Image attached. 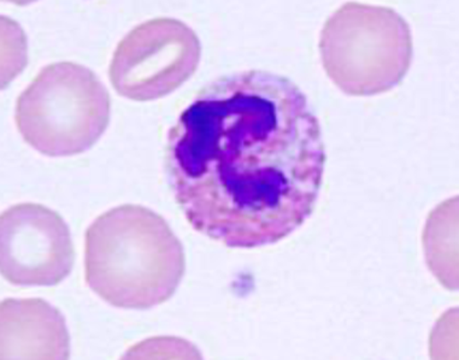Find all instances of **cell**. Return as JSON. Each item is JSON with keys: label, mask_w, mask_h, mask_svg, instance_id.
Wrapping results in <instances>:
<instances>
[{"label": "cell", "mask_w": 459, "mask_h": 360, "mask_svg": "<svg viewBox=\"0 0 459 360\" xmlns=\"http://www.w3.org/2000/svg\"><path fill=\"white\" fill-rule=\"evenodd\" d=\"M201 57V40L188 24L157 17L122 38L112 55L108 79L121 97L157 100L191 79Z\"/></svg>", "instance_id": "cell-5"}, {"label": "cell", "mask_w": 459, "mask_h": 360, "mask_svg": "<svg viewBox=\"0 0 459 360\" xmlns=\"http://www.w3.org/2000/svg\"><path fill=\"white\" fill-rule=\"evenodd\" d=\"M318 50L325 74L339 90L375 96L394 89L408 74L412 33L394 9L348 2L325 21Z\"/></svg>", "instance_id": "cell-3"}, {"label": "cell", "mask_w": 459, "mask_h": 360, "mask_svg": "<svg viewBox=\"0 0 459 360\" xmlns=\"http://www.w3.org/2000/svg\"><path fill=\"white\" fill-rule=\"evenodd\" d=\"M75 251L59 213L35 202L10 206L0 218V269L20 287H52L73 270Z\"/></svg>", "instance_id": "cell-6"}, {"label": "cell", "mask_w": 459, "mask_h": 360, "mask_svg": "<svg viewBox=\"0 0 459 360\" xmlns=\"http://www.w3.org/2000/svg\"><path fill=\"white\" fill-rule=\"evenodd\" d=\"M111 99L96 73L75 62L45 65L17 98L21 136L41 155L70 157L93 148L110 124Z\"/></svg>", "instance_id": "cell-4"}, {"label": "cell", "mask_w": 459, "mask_h": 360, "mask_svg": "<svg viewBox=\"0 0 459 360\" xmlns=\"http://www.w3.org/2000/svg\"><path fill=\"white\" fill-rule=\"evenodd\" d=\"M320 121L285 76L245 70L203 87L168 133L166 170L189 225L230 248L279 243L317 204Z\"/></svg>", "instance_id": "cell-1"}, {"label": "cell", "mask_w": 459, "mask_h": 360, "mask_svg": "<svg viewBox=\"0 0 459 360\" xmlns=\"http://www.w3.org/2000/svg\"><path fill=\"white\" fill-rule=\"evenodd\" d=\"M186 271L184 246L166 219L142 205L101 213L85 236L87 285L108 305L149 310L168 302Z\"/></svg>", "instance_id": "cell-2"}, {"label": "cell", "mask_w": 459, "mask_h": 360, "mask_svg": "<svg viewBox=\"0 0 459 360\" xmlns=\"http://www.w3.org/2000/svg\"><path fill=\"white\" fill-rule=\"evenodd\" d=\"M0 355L2 359H68L65 316L43 299L3 300Z\"/></svg>", "instance_id": "cell-7"}]
</instances>
